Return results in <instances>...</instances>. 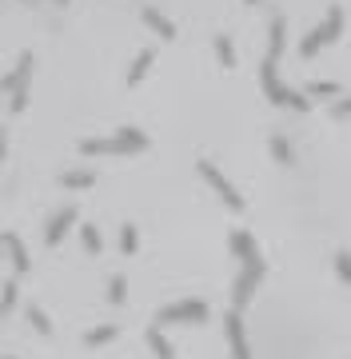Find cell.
<instances>
[{
    "label": "cell",
    "instance_id": "cell-1",
    "mask_svg": "<svg viewBox=\"0 0 351 359\" xmlns=\"http://www.w3.org/2000/svg\"><path fill=\"white\" fill-rule=\"evenodd\" d=\"M152 148V136L144 128H116L108 132V136H88V140H80V156H140Z\"/></svg>",
    "mask_w": 351,
    "mask_h": 359
},
{
    "label": "cell",
    "instance_id": "cell-2",
    "mask_svg": "<svg viewBox=\"0 0 351 359\" xmlns=\"http://www.w3.org/2000/svg\"><path fill=\"white\" fill-rule=\"evenodd\" d=\"M339 32H343V8H339V4H331V8L324 13V20H319V25H312V28H308V36L299 40V56H303V60H312L319 48L336 44Z\"/></svg>",
    "mask_w": 351,
    "mask_h": 359
},
{
    "label": "cell",
    "instance_id": "cell-3",
    "mask_svg": "<svg viewBox=\"0 0 351 359\" xmlns=\"http://www.w3.org/2000/svg\"><path fill=\"white\" fill-rule=\"evenodd\" d=\"M32 68H36V56H32V52H20L13 72L0 80V92L13 96V100H8V112H25L28 108V80H32Z\"/></svg>",
    "mask_w": 351,
    "mask_h": 359
},
{
    "label": "cell",
    "instance_id": "cell-4",
    "mask_svg": "<svg viewBox=\"0 0 351 359\" xmlns=\"http://www.w3.org/2000/svg\"><path fill=\"white\" fill-rule=\"evenodd\" d=\"M195 172H200V180L208 184L212 192L220 196V204L228 208V212H235V216H240V212H244V208H247V200H244V196H240V188H235L232 180L223 176L220 168L212 164V160H200V164H195Z\"/></svg>",
    "mask_w": 351,
    "mask_h": 359
},
{
    "label": "cell",
    "instance_id": "cell-5",
    "mask_svg": "<svg viewBox=\"0 0 351 359\" xmlns=\"http://www.w3.org/2000/svg\"><path fill=\"white\" fill-rule=\"evenodd\" d=\"M208 304L204 299H176V304H168V308L156 311V327H164V323H208Z\"/></svg>",
    "mask_w": 351,
    "mask_h": 359
},
{
    "label": "cell",
    "instance_id": "cell-6",
    "mask_svg": "<svg viewBox=\"0 0 351 359\" xmlns=\"http://www.w3.org/2000/svg\"><path fill=\"white\" fill-rule=\"evenodd\" d=\"M263 276H268V264H244V271L235 276V287H232V308L235 311H244L252 299H256V292H260V283H263Z\"/></svg>",
    "mask_w": 351,
    "mask_h": 359
},
{
    "label": "cell",
    "instance_id": "cell-7",
    "mask_svg": "<svg viewBox=\"0 0 351 359\" xmlns=\"http://www.w3.org/2000/svg\"><path fill=\"white\" fill-rule=\"evenodd\" d=\"M223 335H228V347H232V359H256L252 355V344H247V327H244V311H228L223 316Z\"/></svg>",
    "mask_w": 351,
    "mask_h": 359
},
{
    "label": "cell",
    "instance_id": "cell-8",
    "mask_svg": "<svg viewBox=\"0 0 351 359\" xmlns=\"http://www.w3.org/2000/svg\"><path fill=\"white\" fill-rule=\"evenodd\" d=\"M76 224H80V208L76 204H64L60 212H53V219H48V228H44V244L56 248L68 231L76 228Z\"/></svg>",
    "mask_w": 351,
    "mask_h": 359
},
{
    "label": "cell",
    "instance_id": "cell-9",
    "mask_svg": "<svg viewBox=\"0 0 351 359\" xmlns=\"http://www.w3.org/2000/svg\"><path fill=\"white\" fill-rule=\"evenodd\" d=\"M228 248H232V256L240 259V264H260V259H263L260 244H256V236H252V231H244V228H235L232 236H228Z\"/></svg>",
    "mask_w": 351,
    "mask_h": 359
},
{
    "label": "cell",
    "instance_id": "cell-10",
    "mask_svg": "<svg viewBox=\"0 0 351 359\" xmlns=\"http://www.w3.org/2000/svg\"><path fill=\"white\" fill-rule=\"evenodd\" d=\"M140 20L152 28L160 40H176V36H180V32H176V20H172V16H164L156 4H144V8H140Z\"/></svg>",
    "mask_w": 351,
    "mask_h": 359
},
{
    "label": "cell",
    "instance_id": "cell-11",
    "mask_svg": "<svg viewBox=\"0 0 351 359\" xmlns=\"http://www.w3.org/2000/svg\"><path fill=\"white\" fill-rule=\"evenodd\" d=\"M152 65H156V52H152V48H140L136 56H132L128 72H124V84H128V88H136V84H140L148 72H152Z\"/></svg>",
    "mask_w": 351,
    "mask_h": 359
},
{
    "label": "cell",
    "instance_id": "cell-12",
    "mask_svg": "<svg viewBox=\"0 0 351 359\" xmlns=\"http://www.w3.org/2000/svg\"><path fill=\"white\" fill-rule=\"evenodd\" d=\"M0 244H4V252H8V259H13V271L16 276H25L28 268H32V259H28V248H25V240L20 236H0Z\"/></svg>",
    "mask_w": 351,
    "mask_h": 359
},
{
    "label": "cell",
    "instance_id": "cell-13",
    "mask_svg": "<svg viewBox=\"0 0 351 359\" xmlns=\"http://www.w3.org/2000/svg\"><path fill=\"white\" fill-rule=\"evenodd\" d=\"M60 188H68V192L96 188V168H68V172H60Z\"/></svg>",
    "mask_w": 351,
    "mask_h": 359
},
{
    "label": "cell",
    "instance_id": "cell-14",
    "mask_svg": "<svg viewBox=\"0 0 351 359\" xmlns=\"http://www.w3.org/2000/svg\"><path fill=\"white\" fill-rule=\"evenodd\" d=\"M216 56H220L223 72H235V65H240V52H235V40L228 36V32H220V36H216Z\"/></svg>",
    "mask_w": 351,
    "mask_h": 359
},
{
    "label": "cell",
    "instance_id": "cell-15",
    "mask_svg": "<svg viewBox=\"0 0 351 359\" xmlns=\"http://www.w3.org/2000/svg\"><path fill=\"white\" fill-rule=\"evenodd\" d=\"M148 347H152V355H156V359H176V347H172V339L160 332L156 323L148 327Z\"/></svg>",
    "mask_w": 351,
    "mask_h": 359
},
{
    "label": "cell",
    "instance_id": "cell-16",
    "mask_svg": "<svg viewBox=\"0 0 351 359\" xmlns=\"http://www.w3.org/2000/svg\"><path fill=\"white\" fill-rule=\"evenodd\" d=\"M112 339H120V323H104V327L84 332V347H108Z\"/></svg>",
    "mask_w": 351,
    "mask_h": 359
},
{
    "label": "cell",
    "instance_id": "cell-17",
    "mask_svg": "<svg viewBox=\"0 0 351 359\" xmlns=\"http://www.w3.org/2000/svg\"><path fill=\"white\" fill-rule=\"evenodd\" d=\"M268 148H272L275 164H284V168L296 164V148H291V140H287V136H280V132H275L272 140H268Z\"/></svg>",
    "mask_w": 351,
    "mask_h": 359
},
{
    "label": "cell",
    "instance_id": "cell-18",
    "mask_svg": "<svg viewBox=\"0 0 351 359\" xmlns=\"http://www.w3.org/2000/svg\"><path fill=\"white\" fill-rule=\"evenodd\" d=\"M80 244H84L88 256H100V252H104V236H100V228H96V224H80Z\"/></svg>",
    "mask_w": 351,
    "mask_h": 359
},
{
    "label": "cell",
    "instance_id": "cell-19",
    "mask_svg": "<svg viewBox=\"0 0 351 359\" xmlns=\"http://www.w3.org/2000/svg\"><path fill=\"white\" fill-rule=\"evenodd\" d=\"M299 92L315 104V100H331V96H339V84H336V80H312L308 88H299Z\"/></svg>",
    "mask_w": 351,
    "mask_h": 359
},
{
    "label": "cell",
    "instance_id": "cell-20",
    "mask_svg": "<svg viewBox=\"0 0 351 359\" xmlns=\"http://www.w3.org/2000/svg\"><path fill=\"white\" fill-rule=\"evenodd\" d=\"M120 252H124V256H136V252H140V228H136V224H124V228H120Z\"/></svg>",
    "mask_w": 351,
    "mask_h": 359
},
{
    "label": "cell",
    "instance_id": "cell-21",
    "mask_svg": "<svg viewBox=\"0 0 351 359\" xmlns=\"http://www.w3.org/2000/svg\"><path fill=\"white\" fill-rule=\"evenodd\" d=\"M25 320L32 323V327H36L40 335H53V320L44 316V308H36V304H28V308H25Z\"/></svg>",
    "mask_w": 351,
    "mask_h": 359
},
{
    "label": "cell",
    "instance_id": "cell-22",
    "mask_svg": "<svg viewBox=\"0 0 351 359\" xmlns=\"http://www.w3.org/2000/svg\"><path fill=\"white\" fill-rule=\"evenodd\" d=\"M124 299H128V280H124V276H112V280H108V304H124Z\"/></svg>",
    "mask_w": 351,
    "mask_h": 359
},
{
    "label": "cell",
    "instance_id": "cell-23",
    "mask_svg": "<svg viewBox=\"0 0 351 359\" xmlns=\"http://www.w3.org/2000/svg\"><path fill=\"white\" fill-rule=\"evenodd\" d=\"M16 299H20V287H16V280H13V283H4V292H0V316H8Z\"/></svg>",
    "mask_w": 351,
    "mask_h": 359
},
{
    "label": "cell",
    "instance_id": "cell-24",
    "mask_svg": "<svg viewBox=\"0 0 351 359\" xmlns=\"http://www.w3.org/2000/svg\"><path fill=\"white\" fill-rule=\"evenodd\" d=\"M336 276H339V283L351 287V252H336Z\"/></svg>",
    "mask_w": 351,
    "mask_h": 359
},
{
    "label": "cell",
    "instance_id": "cell-25",
    "mask_svg": "<svg viewBox=\"0 0 351 359\" xmlns=\"http://www.w3.org/2000/svg\"><path fill=\"white\" fill-rule=\"evenodd\" d=\"M331 116H351V96L347 100H339V104H331Z\"/></svg>",
    "mask_w": 351,
    "mask_h": 359
},
{
    "label": "cell",
    "instance_id": "cell-26",
    "mask_svg": "<svg viewBox=\"0 0 351 359\" xmlns=\"http://www.w3.org/2000/svg\"><path fill=\"white\" fill-rule=\"evenodd\" d=\"M16 4H68V0H16Z\"/></svg>",
    "mask_w": 351,
    "mask_h": 359
},
{
    "label": "cell",
    "instance_id": "cell-27",
    "mask_svg": "<svg viewBox=\"0 0 351 359\" xmlns=\"http://www.w3.org/2000/svg\"><path fill=\"white\" fill-rule=\"evenodd\" d=\"M4 152H8V136L0 132V160H4Z\"/></svg>",
    "mask_w": 351,
    "mask_h": 359
},
{
    "label": "cell",
    "instance_id": "cell-28",
    "mask_svg": "<svg viewBox=\"0 0 351 359\" xmlns=\"http://www.w3.org/2000/svg\"><path fill=\"white\" fill-rule=\"evenodd\" d=\"M247 4H252V8H256V4H263V0H247Z\"/></svg>",
    "mask_w": 351,
    "mask_h": 359
},
{
    "label": "cell",
    "instance_id": "cell-29",
    "mask_svg": "<svg viewBox=\"0 0 351 359\" xmlns=\"http://www.w3.org/2000/svg\"><path fill=\"white\" fill-rule=\"evenodd\" d=\"M4 359H16V355H4Z\"/></svg>",
    "mask_w": 351,
    "mask_h": 359
},
{
    "label": "cell",
    "instance_id": "cell-30",
    "mask_svg": "<svg viewBox=\"0 0 351 359\" xmlns=\"http://www.w3.org/2000/svg\"><path fill=\"white\" fill-rule=\"evenodd\" d=\"M0 248H4V244H0Z\"/></svg>",
    "mask_w": 351,
    "mask_h": 359
}]
</instances>
